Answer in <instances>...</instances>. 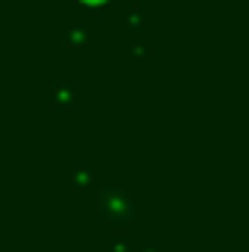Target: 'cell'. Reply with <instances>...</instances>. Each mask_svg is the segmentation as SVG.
Instances as JSON below:
<instances>
[{"instance_id":"6da1fadb","label":"cell","mask_w":249,"mask_h":252,"mask_svg":"<svg viewBox=\"0 0 249 252\" xmlns=\"http://www.w3.org/2000/svg\"><path fill=\"white\" fill-rule=\"evenodd\" d=\"M91 3H97V0H91Z\"/></svg>"}]
</instances>
